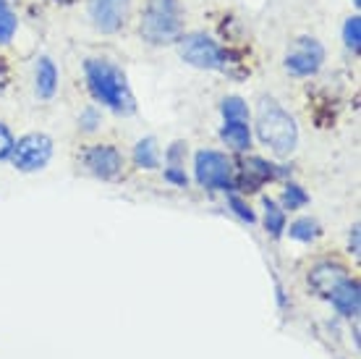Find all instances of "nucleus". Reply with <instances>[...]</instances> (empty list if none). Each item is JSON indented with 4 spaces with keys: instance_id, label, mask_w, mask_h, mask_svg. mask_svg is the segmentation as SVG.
Wrapping results in <instances>:
<instances>
[{
    "instance_id": "obj_13",
    "label": "nucleus",
    "mask_w": 361,
    "mask_h": 359,
    "mask_svg": "<svg viewBox=\"0 0 361 359\" xmlns=\"http://www.w3.org/2000/svg\"><path fill=\"white\" fill-rule=\"evenodd\" d=\"M220 136H223V142L228 147H233L235 153H244V150L252 147V131H249L246 121H226Z\"/></svg>"
},
{
    "instance_id": "obj_14",
    "label": "nucleus",
    "mask_w": 361,
    "mask_h": 359,
    "mask_svg": "<svg viewBox=\"0 0 361 359\" xmlns=\"http://www.w3.org/2000/svg\"><path fill=\"white\" fill-rule=\"evenodd\" d=\"M55 87H58V71L50 58H39L37 63V95L42 100L53 98Z\"/></svg>"
},
{
    "instance_id": "obj_20",
    "label": "nucleus",
    "mask_w": 361,
    "mask_h": 359,
    "mask_svg": "<svg viewBox=\"0 0 361 359\" xmlns=\"http://www.w3.org/2000/svg\"><path fill=\"white\" fill-rule=\"evenodd\" d=\"M343 40H345V45L351 47L353 53H359V47H361V18L359 16H351L348 21H345Z\"/></svg>"
},
{
    "instance_id": "obj_23",
    "label": "nucleus",
    "mask_w": 361,
    "mask_h": 359,
    "mask_svg": "<svg viewBox=\"0 0 361 359\" xmlns=\"http://www.w3.org/2000/svg\"><path fill=\"white\" fill-rule=\"evenodd\" d=\"M13 134L8 131V126L0 124V160H6V158H11V153H13Z\"/></svg>"
},
{
    "instance_id": "obj_16",
    "label": "nucleus",
    "mask_w": 361,
    "mask_h": 359,
    "mask_svg": "<svg viewBox=\"0 0 361 359\" xmlns=\"http://www.w3.org/2000/svg\"><path fill=\"white\" fill-rule=\"evenodd\" d=\"M264 228L272 236H280L286 231V216H283V210L272 199H264Z\"/></svg>"
},
{
    "instance_id": "obj_18",
    "label": "nucleus",
    "mask_w": 361,
    "mask_h": 359,
    "mask_svg": "<svg viewBox=\"0 0 361 359\" xmlns=\"http://www.w3.org/2000/svg\"><path fill=\"white\" fill-rule=\"evenodd\" d=\"M16 35V16L11 13V8L0 0V45L11 42Z\"/></svg>"
},
{
    "instance_id": "obj_12",
    "label": "nucleus",
    "mask_w": 361,
    "mask_h": 359,
    "mask_svg": "<svg viewBox=\"0 0 361 359\" xmlns=\"http://www.w3.org/2000/svg\"><path fill=\"white\" fill-rule=\"evenodd\" d=\"M280 173H286V171H280L278 165H270L267 160H259V158H252V160L244 165V179L238 181L235 187H241L244 192H254L257 187H262L264 181H270V179H278Z\"/></svg>"
},
{
    "instance_id": "obj_29",
    "label": "nucleus",
    "mask_w": 361,
    "mask_h": 359,
    "mask_svg": "<svg viewBox=\"0 0 361 359\" xmlns=\"http://www.w3.org/2000/svg\"><path fill=\"white\" fill-rule=\"evenodd\" d=\"M353 3H356V6H359V3H361V0H353Z\"/></svg>"
},
{
    "instance_id": "obj_4",
    "label": "nucleus",
    "mask_w": 361,
    "mask_h": 359,
    "mask_svg": "<svg viewBox=\"0 0 361 359\" xmlns=\"http://www.w3.org/2000/svg\"><path fill=\"white\" fill-rule=\"evenodd\" d=\"M194 171H197L199 187L223 189V192H233L235 189L233 163L228 160L223 153H215V150H202V153H197Z\"/></svg>"
},
{
    "instance_id": "obj_25",
    "label": "nucleus",
    "mask_w": 361,
    "mask_h": 359,
    "mask_svg": "<svg viewBox=\"0 0 361 359\" xmlns=\"http://www.w3.org/2000/svg\"><path fill=\"white\" fill-rule=\"evenodd\" d=\"M359 252H361V247H359V223H356L351 228V254H356V257H359Z\"/></svg>"
},
{
    "instance_id": "obj_7",
    "label": "nucleus",
    "mask_w": 361,
    "mask_h": 359,
    "mask_svg": "<svg viewBox=\"0 0 361 359\" xmlns=\"http://www.w3.org/2000/svg\"><path fill=\"white\" fill-rule=\"evenodd\" d=\"M325 61V50L317 40H309V37H301L296 42V50L286 58V69H288L293 76H312V73L319 71V66Z\"/></svg>"
},
{
    "instance_id": "obj_28",
    "label": "nucleus",
    "mask_w": 361,
    "mask_h": 359,
    "mask_svg": "<svg viewBox=\"0 0 361 359\" xmlns=\"http://www.w3.org/2000/svg\"><path fill=\"white\" fill-rule=\"evenodd\" d=\"M58 3H73V0H58Z\"/></svg>"
},
{
    "instance_id": "obj_24",
    "label": "nucleus",
    "mask_w": 361,
    "mask_h": 359,
    "mask_svg": "<svg viewBox=\"0 0 361 359\" xmlns=\"http://www.w3.org/2000/svg\"><path fill=\"white\" fill-rule=\"evenodd\" d=\"M165 179L171 181V184H176V187H186V184H189V179H186V173L180 171L178 165H173V168H168V171H165Z\"/></svg>"
},
{
    "instance_id": "obj_6",
    "label": "nucleus",
    "mask_w": 361,
    "mask_h": 359,
    "mask_svg": "<svg viewBox=\"0 0 361 359\" xmlns=\"http://www.w3.org/2000/svg\"><path fill=\"white\" fill-rule=\"evenodd\" d=\"M180 55L197 69H226V53L207 35H189L180 40Z\"/></svg>"
},
{
    "instance_id": "obj_10",
    "label": "nucleus",
    "mask_w": 361,
    "mask_h": 359,
    "mask_svg": "<svg viewBox=\"0 0 361 359\" xmlns=\"http://www.w3.org/2000/svg\"><path fill=\"white\" fill-rule=\"evenodd\" d=\"M348 278V270L341 262H319L309 270V286L314 288L319 297H330L335 288Z\"/></svg>"
},
{
    "instance_id": "obj_2",
    "label": "nucleus",
    "mask_w": 361,
    "mask_h": 359,
    "mask_svg": "<svg viewBox=\"0 0 361 359\" xmlns=\"http://www.w3.org/2000/svg\"><path fill=\"white\" fill-rule=\"evenodd\" d=\"M257 134H259L264 147H270L278 158L290 155L298 144L296 121L270 98L259 100V108H257Z\"/></svg>"
},
{
    "instance_id": "obj_9",
    "label": "nucleus",
    "mask_w": 361,
    "mask_h": 359,
    "mask_svg": "<svg viewBox=\"0 0 361 359\" xmlns=\"http://www.w3.org/2000/svg\"><path fill=\"white\" fill-rule=\"evenodd\" d=\"M84 163L92 171V176H97L102 181L116 179L121 168H123L121 153H118L116 147H110V144H94V147H90L87 155H84Z\"/></svg>"
},
{
    "instance_id": "obj_15",
    "label": "nucleus",
    "mask_w": 361,
    "mask_h": 359,
    "mask_svg": "<svg viewBox=\"0 0 361 359\" xmlns=\"http://www.w3.org/2000/svg\"><path fill=\"white\" fill-rule=\"evenodd\" d=\"M134 163L139 168H157L160 165V155H157V142L152 136L149 139H142V142L134 147Z\"/></svg>"
},
{
    "instance_id": "obj_8",
    "label": "nucleus",
    "mask_w": 361,
    "mask_h": 359,
    "mask_svg": "<svg viewBox=\"0 0 361 359\" xmlns=\"http://www.w3.org/2000/svg\"><path fill=\"white\" fill-rule=\"evenodd\" d=\"M90 13L92 21L99 32L113 35L123 27L128 16V0H90Z\"/></svg>"
},
{
    "instance_id": "obj_5",
    "label": "nucleus",
    "mask_w": 361,
    "mask_h": 359,
    "mask_svg": "<svg viewBox=\"0 0 361 359\" xmlns=\"http://www.w3.org/2000/svg\"><path fill=\"white\" fill-rule=\"evenodd\" d=\"M50 155H53V142H50V136L27 134L13 144L11 160H13V165H16L18 171L35 173V171H39V168H45L47 160H50Z\"/></svg>"
},
{
    "instance_id": "obj_19",
    "label": "nucleus",
    "mask_w": 361,
    "mask_h": 359,
    "mask_svg": "<svg viewBox=\"0 0 361 359\" xmlns=\"http://www.w3.org/2000/svg\"><path fill=\"white\" fill-rule=\"evenodd\" d=\"M223 116H226V121H246L249 108L241 98H226L223 100Z\"/></svg>"
},
{
    "instance_id": "obj_11",
    "label": "nucleus",
    "mask_w": 361,
    "mask_h": 359,
    "mask_svg": "<svg viewBox=\"0 0 361 359\" xmlns=\"http://www.w3.org/2000/svg\"><path fill=\"white\" fill-rule=\"evenodd\" d=\"M330 302L333 307L338 310V314H343V317H356L361 310V286L356 278H345L341 286L335 288L333 294H330Z\"/></svg>"
},
{
    "instance_id": "obj_22",
    "label": "nucleus",
    "mask_w": 361,
    "mask_h": 359,
    "mask_svg": "<svg viewBox=\"0 0 361 359\" xmlns=\"http://www.w3.org/2000/svg\"><path fill=\"white\" fill-rule=\"evenodd\" d=\"M228 202H231V207H233V213H235L238 218H241V220H246V223H254V220H257V216L252 213V207L246 205V202H244L241 197H235V194H233V197L228 199Z\"/></svg>"
},
{
    "instance_id": "obj_27",
    "label": "nucleus",
    "mask_w": 361,
    "mask_h": 359,
    "mask_svg": "<svg viewBox=\"0 0 361 359\" xmlns=\"http://www.w3.org/2000/svg\"><path fill=\"white\" fill-rule=\"evenodd\" d=\"M94 121H97V118H94V113H92V110H87V113H84V124H87L84 129H90V131H92V129H94Z\"/></svg>"
},
{
    "instance_id": "obj_17",
    "label": "nucleus",
    "mask_w": 361,
    "mask_h": 359,
    "mask_svg": "<svg viewBox=\"0 0 361 359\" xmlns=\"http://www.w3.org/2000/svg\"><path fill=\"white\" fill-rule=\"evenodd\" d=\"M288 234H290V239H296V242H312V239L319 236V223L312 220V218H298V220L290 223Z\"/></svg>"
},
{
    "instance_id": "obj_26",
    "label": "nucleus",
    "mask_w": 361,
    "mask_h": 359,
    "mask_svg": "<svg viewBox=\"0 0 361 359\" xmlns=\"http://www.w3.org/2000/svg\"><path fill=\"white\" fill-rule=\"evenodd\" d=\"M6 84H8V66H6V61L0 58V92L6 90Z\"/></svg>"
},
{
    "instance_id": "obj_3",
    "label": "nucleus",
    "mask_w": 361,
    "mask_h": 359,
    "mask_svg": "<svg viewBox=\"0 0 361 359\" xmlns=\"http://www.w3.org/2000/svg\"><path fill=\"white\" fill-rule=\"evenodd\" d=\"M180 35V16L176 0H149L142 16V37L152 45L176 42Z\"/></svg>"
},
{
    "instance_id": "obj_1",
    "label": "nucleus",
    "mask_w": 361,
    "mask_h": 359,
    "mask_svg": "<svg viewBox=\"0 0 361 359\" xmlns=\"http://www.w3.org/2000/svg\"><path fill=\"white\" fill-rule=\"evenodd\" d=\"M84 71H87V84H90L94 100H99L102 105H108L116 113H123V116L134 113V95L128 90L126 76L118 71L116 66H110L105 61H87Z\"/></svg>"
},
{
    "instance_id": "obj_21",
    "label": "nucleus",
    "mask_w": 361,
    "mask_h": 359,
    "mask_svg": "<svg viewBox=\"0 0 361 359\" xmlns=\"http://www.w3.org/2000/svg\"><path fill=\"white\" fill-rule=\"evenodd\" d=\"M283 202H286V207H288V210H296V207H304V205H307V202H309V194L301 187L290 184V187H286V192H283Z\"/></svg>"
}]
</instances>
